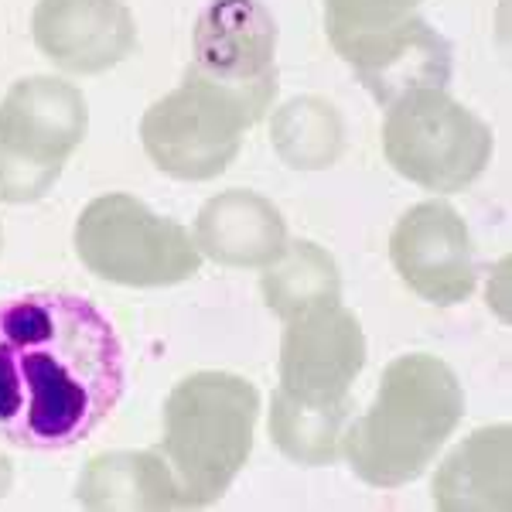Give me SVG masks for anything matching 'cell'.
<instances>
[{"label": "cell", "instance_id": "obj_1", "mask_svg": "<svg viewBox=\"0 0 512 512\" xmlns=\"http://www.w3.org/2000/svg\"><path fill=\"white\" fill-rule=\"evenodd\" d=\"M123 342L93 301L35 291L0 304V434L18 448L86 441L123 396Z\"/></svg>", "mask_w": 512, "mask_h": 512}, {"label": "cell", "instance_id": "obj_2", "mask_svg": "<svg viewBox=\"0 0 512 512\" xmlns=\"http://www.w3.org/2000/svg\"><path fill=\"white\" fill-rule=\"evenodd\" d=\"M465 417V390L448 362L410 352L383 369L369 410L342 431V454L373 489H400L427 472Z\"/></svg>", "mask_w": 512, "mask_h": 512}, {"label": "cell", "instance_id": "obj_3", "mask_svg": "<svg viewBox=\"0 0 512 512\" xmlns=\"http://www.w3.org/2000/svg\"><path fill=\"white\" fill-rule=\"evenodd\" d=\"M260 393L233 373H192L164 400V437L158 451L178 485L181 509L219 502L253 451Z\"/></svg>", "mask_w": 512, "mask_h": 512}, {"label": "cell", "instance_id": "obj_4", "mask_svg": "<svg viewBox=\"0 0 512 512\" xmlns=\"http://www.w3.org/2000/svg\"><path fill=\"white\" fill-rule=\"evenodd\" d=\"M76 253L99 280L123 287H171L202 267L195 236L134 195H99L76 222Z\"/></svg>", "mask_w": 512, "mask_h": 512}, {"label": "cell", "instance_id": "obj_5", "mask_svg": "<svg viewBox=\"0 0 512 512\" xmlns=\"http://www.w3.org/2000/svg\"><path fill=\"white\" fill-rule=\"evenodd\" d=\"M86 96L72 82L31 76L0 99V202H38L86 140Z\"/></svg>", "mask_w": 512, "mask_h": 512}, {"label": "cell", "instance_id": "obj_6", "mask_svg": "<svg viewBox=\"0 0 512 512\" xmlns=\"http://www.w3.org/2000/svg\"><path fill=\"white\" fill-rule=\"evenodd\" d=\"M492 130L444 89H414L390 103L383 120V154L427 192H465L492 161Z\"/></svg>", "mask_w": 512, "mask_h": 512}, {"label": "cell", "instance_id": "obj_7", "mask_svg": "<svg viewBox=\"0 0 512 512\" xmlns=\"http://www.w3.org/2000/svg\"><path fill=\"white\" fill-rule=\"evenodd\" d=\"M253 113L216 82L185 69L178 89L147 106L140 144L164 175L178 181L219 178L236 161Z\"/></svg>", "mask_w": 512, "mask_h": 512}, {"label": "cell", "instance_id": "obj_8", "mask_svg": "<svg viewBox=\"0 0 512 512\" xmlns=\"http://www.w3.org/2000/svg\"><path fill=\"white\" fill-rule=\"evenodd\" d=\"M195 76L233 93L260 123L277 96V21L260 0H212L192 35Z\"/></svg>", "mask_w": 512, "mask_h": 512}, {"label": "cell", "instance_id": "obj_9", "mask_svg": "<svg viewBox=\"0 0 512 512\" xmlns=\"http://www.w3.org/2000/svg\"><path fill=\"white\" fill-rule=\"evenodd\" d=\"M390 260L420 301L451 308L475 291L468 226L448 202H420L403 212L390 236Z\"/></svg>", "mask_w": 512, "mask_h": 512}, {"label": "cell", "instance_id": "obj_10", "mask_svg": "<svg viewBox=\"0 0 512 512\" xmlns=\"http://www.w3.org/2000/svg\"><path fill=\"white\" fill-rule=\"evenodd\" d=\"M366 366V335L342 304L287 321L280 342V390L311 403H345Z\"/></svg>", "mask_w": 512, "mask_h": 512}, {"label": "cell", "instance_id": "obj_11", "mask_svg": "<svg viewBox=\"0 0 512 512\" xmlns=\"http://www.w3.org/2000/svg\"><path fill=\"white\" fill-rule=\"evenodd\" d=\"M335 52L352 65L355 79L379 106H390L414 89H444L451 79V45L424 18L390 24L383 31L349 38Z\"/></svg>", "mask_w": 512, "mask_h": 512}, {"label": "cell", "instance_id": "obj_12", "mask_svg": "<svg viewBox=\"0 0 512 512\" xmlns=\"http://www.w3.org/2000/svg\"><path fill=\"white\" fill-rule=\"evenodd\" d=\"M31 35L48 62L76 76L110 72L137 48V24L123 0H38Z\"/></svg>", "mask_w": 512, "mask_h": 512}, {"label": "cell", "instance_id": "obj_13", "mask_svg": "<svg viewBox=\"0 0 512 512\" xmlns=\"http://www.w3.org/2000/svg\"><path fill=\"white\" fill-rule=\"evenodd\" d=\"M195 246L219 267L263 270L284 253L287 226L270 198L229 188L202 205L195 219Z\"/></svg>", "mask_w": 512, "mask_h": 512}, {"label": "cell", "instance_id": "obj_14", "mask_svg": "<svg viewBox=\"0 0 512 512\" xmlns=\"http://www.w3.org/2000/svg\"><path fill=\"white\" fill-rule=\"evenodd\" d=\"M512 431L509 424L482 427L454 448L434 475V506L444 512L512 509Z\"/></svg>", "mask_w": 512, "mask_h": 512}, {"label": "cell", "instance_id": "obj_15", "mask_svg": "<svg viewBox=\"0 0 512 512\" xmlns=\"http://www.w3.org/2000/svg\"><path fill=\"white\" fill-rule=\"evenodd\" d=\"M76 499L93 512L181 509L175 475L158 448L96 454L79 475Z\"/></svg>", "mask_w": 512, "mask_h": 512}, {"label": "cell", "instance_id": "obj_16", "mask_svg": "<svg viewBox=\"0 0 512 512\" xmlns=\"http://www.w3.org/2000/svg\"><path fill=\"white\" fill-rule=\"evenodd\" d=\"M260 291L267 308L287 325L311 311L342 304V274L318 243L297 239L284 246V253L270 267H263Z\"/></svg>", "mask_w": 512, "mask_h": 512}, {"label": "cell", "instance_id": "obj_17", "mask_svg": "<svg viewBox=\"0 0 512 512\" xmlns=\"http://www.w3.org/2000/svg\"><path fill=\"white\" fill-rule=\"evenodd\" d=\"M352 400L345 403H311L297 400L277 386L270 407V437L284 458L304 468L332 465L342 454V431L349 420Z\"/></svg>", "mask_w": 512, "mask_h": 512}, {"label": "cell", "instance_id": "obj_18", "mask_svg": "<svg viewBox=\"0 0 512 512\" xmlns=\"http://www.w3.org/2000/svg\"><path fill=\"white\" fill-rule=\"evenodd\" d=\"M277 158L294 171H321L342 158L345 123L328 99L301 96L284 103L270 123Z\"/></svg>", "mask_w": 512, "mask_h": 512}, {"label": "cell", "instance_id": "obj_19", "mask_svg": "<svg viewBox=\"0 0 512 512\" xmlns=\"http://www.w3.org/2000/svg\"><path fill=\"white\" fill-rule=\"evenodd\" d=\"M420 0H325V28L332 45L383 31L414 14Z\"/></svg>", "mask_w": 512, "mask_h": 512}, {"label": "cell", "instance_id": "obj_20", "mask_svg": "<svg viewBox=\"0 0 512 512\" xmlns=\"http://www.w3.org/2000/svg\"><path fill=\"white\" fill-rule=\"evenodd\" d=\"M11 478H14V472H11V461L0 458V499H4L7 489H11Z\"/></svg>", "mask_w": 512, "mask_h": 512}, {"label": "cell", "instance_id": "obj_21", "mask_svg": "<svg viewBox=\"0 0 512 512\" xmlns=\"http://www.w3.org/2000/svg\"><path fill=\"white\" fill-rule=\"evenodd\" d=\"M0 246H4V233H0Z\"/></svg>", "mask_w": 512, "mask_h": 512}]
</instances>
